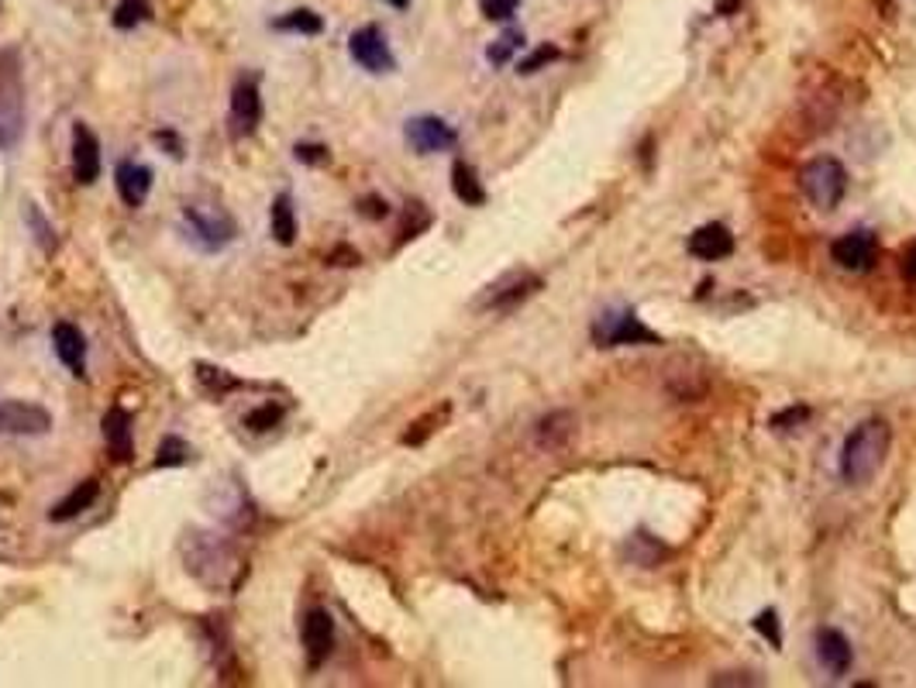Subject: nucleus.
<instances>
[{"label":"nucleus","mask_w":916,"mask_h":688,"mask_svg":"<svg viewBox=\"0 0 916 688\" xmlns=\"http://www.w3.org/2000/svg\"><path fill=\"white\" fill-rule=\"evenodd\" d=\"M807 420H810L807 407H789V410H779L772 417V427L775 431H796V427H803Z\"/></svg>","instance_id":"obj_34"},{"label":"nucleus","mask_w":916,"mask_h":688,"mask_svg":"<svg viewBox=\"0 0 916 688\" xmlns=\"http://www.w3.org/2000/svg\"><path fill=\"white\" fill-rule=\"evenodd\" d=\"M293 155H297V162H308V165L327 162V149H324V145H297Z\"/></svg>","instance_id":"obj_36"},{"label":"nucleus","mask_w":916,"mask_h":688,"mask_svg":"<svg viewBox=\"0 0 916 688\" xmlns=\"http://www.w3.org/2000/svg\"><path fill=\"white\" fill-rule=\"evenodd\" d=\"M576 434H579V417L572 410H552L534 427V441L542 451H566L576 441Z\"/></svg>","instance_id":"obj_16"},{"label":"nucleus","mask_w":916,"mask_h":688,"mask_svg":"<svg viewBox=\"0 0 916 688\" xmlns=\"http://www.w3.org/2000/svg\"><path fill=\"white\" fill-rule=\"evenodd\" d=\"M149 14H152V8H149V0H121V4L114 8V28H121V32H128V28H135V25H142V21H149Z\"/></svg>","instance_id":"obj_29"},{"label":"nucleus","mask_w":916,"mask_h":688,"mask_svg":"<svg viewBox=\"0 0 916 688\" xmlns=\"http://www.w3.org/2000/svg\"><path fill=\"white\" fill-rule=\"evenodd\" d=\"M558 56H561V53H558V45L545 42V45H537V49H534V53H531L521 66H517V73H521V77L542 73V69H545L548 62H558Z\"/></svg>","instance_id":"obj_30"},{"label":"nucleus","mask_w":916,"mask_h":688,"mask_svg":"<svg viewBox=\"0 0 916 688\" xmlns=\"http://www.w3.org/2000/svg\"><path fill=\"white\" fill-rule=\"evenodd\" d=\"M53 431V413L25 399H4L0 403V434L18 438H42Z\"/></svg>","instance_id":"obj_9"},{"label":"nucleus","mask_w":916,"mask_h":688,"mask_svg":"<svg viewBox=\"0 0 916 688\" xmlns=\"http://www.w3.org/2000/svg\"><path fill=\"white\" fill-rule=\"evenodd\" d=\"M889 447H892V427L882 417L858 423L855 431L844 438V447H840L844 482H851V486L872 482L889 458Z\"/></svg>","instance_id":"obj_1"},{"label":"nucleus","mask_w":916,"mask_h":688,"mask_svg":"<svg viewBox=\"0 0 916 688\" xmlns=\"http://www.w3.org/2000/svg\"><path fill=\"white\" fill-rule=\"evenodd\" d=\"M197 383L207 389V393H214V396H224V393H231V389H239L242 383L239 378H234L231 372H224V369H214V365H197Z\"/></svg>","instance_id":"obj_28"},{"label":"nucleus","mask_w":916,"mask_h":688,"mask_svg":"<svg viewBox=\"0 0 916 688\" xmlns=\"http://www.w3.org/2000/svg\"><path fill=\"white\" fill-rule=\"evenodd\" d=\"M903 272H906V279H913L916 282V245L906 252V258H903Z\"/></svg>","instance_id":"obj_40"},{"label":"nucleus","mask_w":916,"mask_h":688,"mask_svg":"<svg viewBox=\"0 0 916 688\" xmlns=\"http://www.w3.org/2000/svg\"><path fill=\"white\" fill-rule=\"evenodd\" d=\"M545 282L542 276H534L527 269H513L503 279L489 282L486 293L479 296V311H492V314H507L513 306H521L524 300H531L537 290H542Z\"/></svg>","instance_id":"obj_6"},{"label":"nucleus","mask_w":916,"mask_h":688,"mask_svg":"<svg viewBox=\"0 0 916 688\" xmlns=\"http://www.w3.org/2000/svg\"><path fill=\"white\" fill-rule=\"evenodd\" d=\"M348 56L356 59L366 73H393L396 69V56L390 49V42L383 35V28H375V25H362L359 32H351L348 38Z\"/></svg>","instance_id":"obj_7"},{"label":"nucleus","mask_w":916,"mask_h":688,"mask_svg":"<svg viewBox=\"0 0 916 688\" xmlns=\"http://www.w3.org/2000/svg\"><path fill=\"white\" fill-rule=\"evenodd\" d=\"M276 32H297V35H321L324 32V18L311 8H297L283 18L273 21Z\"/></svg>","instance_id":"obj_23"},{"label":"nucleus","mask_w":916,"mask_h":688,"mask_svg":"<svg viewBox=\"0 0 916 688\" xmlns=\"http://www.w3.org/2000/svg\"><path fill=\"white\" fill-rule=\"evenodd\" d=\"M452 189H455V197L465 203V207H483L486 203V189L476 176V170L468 162H455L452 165Z\"/></svg>","instance_id":"obj_22"},{"label":"nucleus","mask_w":916,"mask_h":688,"mask_svg":"<svg viewBox=\"0 0 916 688\" xmlns=\"http://www.w3.org/2000/svg\"><path fill=\"white\" fill-rule=\"evenodd\" d=\"M101 431H104V441L111 447V455L117 462H131L135 455V434H131V417L128 410L121 407H111L101 420Z\"/></svg>","instance_id":"obj_19"},{"label":"nucleus","mask_w":916,"mask_h":688,"mask_svg":"<svg viewBox=\"0 0 916 688\" xmlns=\"http://www.w3.org/2000/svg\"><path fill=\"white\" fill-rule=\"evenodd\" d=\"M517 8H521V0H479V11L489 21H510Z\"/></svg>","instance_id":"obj_33"},{"label":"nucleus","mask_w":916,"mask_h":688,"mask_svg":"<svg viewBox=\"0 0 916 688\" xmlns=\"http://www.w3.org/2000/svg\"><path fill=\"white\" fill-rule=\"evenodd\" d=\"M751 627H755L775 651L782 648V627H779V613H775V609H762L755 620H751Z\"/></svg>","instance_id":"obj_32"},{"label":"nucleus","mask_w":916,"mask_h":688,"mask_svg":"<svg viewBox=\"0 0 916 688\" xmlns=\"http://www.w3.org/2000/svg\"><path fill=\"white\" fill-rule=\"evenodd\" d=\"M627 561L630 564H638V568H654L662 558H665V544H659L651 534H638V537H630L627 544Z\"/></svg>","instance_id":"obj_24"},{"label":"nucleus","mask_w":916,"mask_h":688,"mask_svg":"<svg viewBox=\"0 0 916 688\" xmlns=\"http://www.w3.org/2000/svg\"><path fill=\"white\" fill-rule=\"evenodd\" d=\"M28 224L35 228V238H38V242H42L45 248H53V238H49V234H53V228L42 221V213H38V207H35V203L28 207Z\"/></svg>","instance_id":"obj_35"},{"label":"nucleus","mask_w":916,"mask_h":688,"mask_svg":"<svg viewBox=\"0 0 916 688\" xmlns=\"http://www.w3.org/2000/svg\"><path fill=\"white\" fill-rule=\"evenodd\" d=\"M521 49H524V32H521V28H510V32H503L497 42L489 45L486 59H489L492 66H507Z\"/></svg>","instance_id":"obj_26"},{"label":"nucleus","mask_w":916,"mask_h":688,"mask_svg":"<svg viewBox=\"0 0 916 688\" xmlns=\"http://www.w3.org/2000/svg\"><path fill=\"white\" fill-rule=\"evenodd\" d=\"M73 176L80 186H93L101 179V141L86 125H73Z\"/></svg>","instance_id":"obj_14"},{"label":"nucleus","mask_w":916,"mask_h":688,"mask_svg":"<svg viewBox=\"0 0 916 688\" xmlns=\"http://www.w3.org/2000/svg\"><path fill=\"white\" fill-rule=\"evenodd\" d=\"M800 186L816 210H834L840 207L844 194H848V170L834 155H816L803 165Z\"/></svg>","instance_id":"obj_3"},{"label":"nucleus","mask_w":916,"mask_h":688,"mask_svg":"<svg viewBox=\"0 0 916 688\" xmlns=\"http://www.w3.org/2000/svg\"><path fill=\"white\" fill-rule=\"evenodd\" d=\"M359 213H366V218H372V221H380V218H386V200H380V197H369L362 207H359Z\"/></svg>","instance_id":"obj_37"},{"label":"nucleus","mask_w":916,"mask_h":688,"mask_svg":"<svg viewBox=\"0 0 916 688\" xmlns=\"http://www.w3.org/2000/svg\"><path fill=\"white\" fill-rule=\"evenodd\" d=\"M279 420H283V407H276V403H263V407L252 410V413L245 417V427H248V431L263 434V431H273V427H276Z\"/></svg>","instance_id":"obj_31"},{"label":"nucleus","mask_w":916,"mask_h":688,"mask_svg":"<svg viewBox=\"0 0 916 688\" xmlns=\"http://www.w3.org/2000/svg\"><path fill=\"white\" fill-rule=\"evenodd\" d=\"M183 228H186V238L204 252H221L224 245L234 242L231 213H224L221 207H210V203H186Z\"/></svg>","instance_id":"obj_4"},{"label":"nucleus","mask_w":916,"mask_h":688,"mask_svg":"<svg viewBox=\"0 0 916 688\" xmlns=\"http://www.w3.org/2000/svg\"><path fill=\"white\" fill-rule=\"evenodd\" d=\"M686 248H689V255L699 258V263H720V258L734 252V234L723 224H703L689 234Z\"/></svg>","instance_id":"obj_17"},{"label":"nucleus","mask_w":916,"mask_h":688,"mask_svg":"<svg viewBox=\"0 0 916 688\" xmlns=\"http://www.w3.org/2000/svg\"><path fill=\"white\" fill-rule=\"evenodd\" d=\"M21 53L0 49V152H14L25 135V77Z\"/></svg>","instance_id":"obj_2"},{"label":"nucleus","mask_w":916,"mask_h":688,"mask_svg":"<svg viewBox=\"0 0 916 688\" xmlns=\"http://www.w3.org/2000/svg\"><path fill=\"white\" fill-rule=\"evenodd\" d=\"M190 462V444H186L183 438L176 434H166L155 451V468H179Z\"/></svg>","instance_id":"obj_27"},{"label":"nucleus","mask_w":916,"mask_h":688,"mask_svg":"<svg viewBox=\"0 0 916 688\" xmlns=\"http://www.w3.org/2000/svg\"><path fill=\"white\" fill-rule=\"evenodd\" d=\"M593 341L600 348H621V345H662V338L648 330L634 311H606L593 320Z\"/></svg>","instance_id":"obj_5"},{"label":"nucleus","mask_w":916,"mask_h":688,"mask_svg":"<svg viewBox=\"0 0 916 688\" xmlns=\"http://www.w3.org/2000/svg\"><path fill=\"white\" fill-rule=\"evenodd\" d=\"M155 141H159V145H170V155H173V159L183 155V145H179V138H176L173 131H155Z\"/></svg>","instance_id":"obj_38"},{"label":"nucleus","mask_w":916,"mask_h":688,"mask_svg":"<svg viewBox=\"0 0 916 688\" xmlns=\"http://www.w3.org/2000/svg\"><path fill=\"white\" fill-rule=\"evenodd\" d=\"M714 685H755V678H751V675H741V672H734V675L714 678Z\"/></svg>","instance_id":"obj_39"},{"label":"nucleus","mask_w":916,"mask_h":688,"mask_svg":"<svg viewBox=\"0 0 916 688\" xmlns=\"http://www.w3.org/2000/svg\"><path fill=\"white\" fill-rule=\"evenodd\" d=\"M741 8V0H717V14H734Z\"/></svg>","instance_id":"obj_41"},{"label":"nucleus","mask_w":916,"mask_h":688,"mask_svg":"<svg viewBox=\"0 0 916 688\" xmlns=\"http://www.w3.org/2000/svg\"><path fill=\"white\" fill-rule=\"evenodd\" d=\"M114 186H117V197L125 200V207H142L152 194V170L135 159L117 162L114 170Z\"/></svg>","instance_id":"obj_15"},{"label":"nucleus","mask_w":916,"mask_h":688,"mask_svg":"<svg viewBox=\"0 0 916 688\" xmlns=\"http://www.w3.org/2000/svg\"><path fill=\"white\" fill-rule=\"evenodd\" d=\"M813 651H816L820 668H824L827 675H834V678H837V675H848L851 664H855L851 640L844 637L840 630H834V627H820V630H816Z\"/></svg>","instance_id":"obj_11"},{"label":"nucleus","mask_w":916,"mask_h":688,"mask_svg":"<svg viewBox=\"0 0 916 688\" xmlns=\"http://www.w3.org/2000/svg\"><path fill=\"white\" fill-rule=\"evenodd\" d=\"M263 121V97H258V80L242 77L231 90V131L234 135H252Z\"/></svg>","instance_id":"obj_12"},{"label":"nucleus","mask_w":916,"mask_h":688,"mask_svg":"<svg viewBox=\"0 0 916 688\" xmlns=\"http://www.w3.org/2000/svg\"><path fill=\"white\" fill-rule=\"evenodd\" d=\"M404 138H407V145L417 152V155H434V152H449L459 145V135L455 128L444 121V117H434V114H420V117H410L407 128H404Z\"/></svg>","instance_id":"obj_8"},{"label":"nucleus","mask_w":916,"mask_h":688,"mask_svg":"<svg viewBox=\"0 0 916 688\" xmlns=\"http://www.w3.org/2000/svg\"><path fill=\"white\" fill-rule=\"evenodd\" d=\"M303 651H308V664L311 668H321L335 648V620L327 609H311L303 616Z\"/></svg>","instance_id":"obj_13"},{"label":"nucleus","mask_w":916,"mask_h":688,"mask_svg":"<svg viewBox=\"0 0 916 688\" xmlns=\"http://www.w3.org/2000/svg\"><path fill=\"white\" fill-rule=\"evenodd\" d=\"M383 4H390V8H401V11H404V8L410 4V0H383Z\"/></svg>","instance_id":"obj_42"},{"label":"nucleus","mask_w":916,"mask_h":688,"mask_svg":"<svg viewBox=\"0 0 916 688\" xmlns=\"http://www.w3.org/2000/svg\"><path fill=\"white\" fill-rule=\"evenodd\" d=\"M269 231L279 245H293L297 242V213H293V197L279 194L269 207Z\"/></svg>","instance_id":"obj_21"},{"label":"nucleus","mask_w":916,"mask_h":688,"mask_svg":"<svg viewBox=\"0 0 916 688\" xmlns=\"http://www.w3.org/2000/svg\"><path fill=\"white\" fill-rule=\"evenodd\" d=\"M53 348L59 354V362L73 372V375H83L86 372V338H83V330L77 324H69V320H59L53 327Z\"/></svg>","instance_id":"obj_18"},{"label":"nucleus","mask_w":916,"mask_h":688,"mask_svg":"<svg viewBox=\"0 0 916 688\" xmlns=\"http://www.w3.org/2000/svg\"><path fill=\"white\" fill-rule=\"evenodd\" d=\"M97 495H101V482L97 479H86L80 486L69 489V495H62V500L49 510V520L53 524H66V520H77L80 513H86L93 503H97Z\"/></svg>","instance_id":"obj_20"},{"label":"nucleus","mask_w":916,"mask_h":688,"mask_svg":"<svg viewBox=\"0 0 916 688\" xmlns=\"http://www.w3.org/2000/svg\"><path fill=\"white\" fill-rule=\"evenodd\" d=\"M449 413H452V407H449V403H441V407H438V410H431L428 417L414 420V423H410V431L404 434V444H410V447L425 444V441L438 431V427H441L444 420H449Z\"/></svg>","instance_id":"obj_25"},{"label":"nucleus","mask_w":916,"mask_h":688,"mask_svg":"<svg viewBox=\"0 0 916 688\" xmlns=\"http://www.w3.org/2000/svg\"><path fill=\"white\" fill-rule=\"evenodd\" d=\"M831 255L840 269L868 272L879 258V242H876V234H868V231H848L831 245Z\"/></svg>","instance_id":"obj_10"}]
</instances>
